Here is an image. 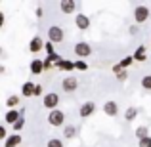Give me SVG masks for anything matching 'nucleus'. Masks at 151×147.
Masks as SVG:
<instances>
[{"label": "nucleus", "mask_w": 151, "mask_h": 147, "mask_svg": "<svg viewBox=\"0 0 151 147\" xmlns=\"http://www.w3.org/2000/svg\"><path fill=\"white\" fill-rule=\"evenodd\" d=\"M63 38H65V33H63V29L59 25H52L48 29V42L59 44V42H63Z\"/></svg>", "instance_id": "obj_1"}, {"label": "nucleus", "mask_w": 151, "mask_h": 147, "mask_svg": "<svg viewBox=\"0 0 151 147\" xmlns=\"http://www.w3.org/2000/svg\"><path fill=\"white\" fill-rule=\"evenodd\" d=\"M48 122L50 126H65V113L61 109H54L48 115Z\"/></svg>", "instance_id": "obj_2"}, {"label": "nucleus", "mask_w": 151, "mask_h": 147, "mask_svg": "<svg viewBox=\"0 0 151 147\" xmlns=\"http://www.w3.org/2000/svg\"><path fill=\"white\" fill-rule=\"evenodd\" d=\"M42 105H44L48 111L58 109V105H59V96H58L55 92H48L44 98H42Z\"/></svg>", "instance_id": "obj_3"}, {"label": "nucleus", "mask_w": 151, "mask_h": 147, "mask_svg": "<svg viewBox=\"0 0 151 147\" xmlns=\"http://www.w3.org/2000/svg\"><path fill=\"white\" fill-rule=\"evenodd\" d=\"M149 8L147 6H136L134 8V21L136 23H144V21H147L149 19Z\"/></svg>", "instance_id": "obj_4"}, {"label": "nucleus", "mask_w": 151, "mask_h": 147, "mask_svg": "<svg viewBox=\"0 0 151 147\" xmlns=\"http://www.w3.org/2000/svg\"><path fill=\"white\" fill-rule=\"evenodd\" d=\"M77 88H78V80L73 77V75H69V77L63 78V82H61V90H63V92L71 94V92H75Z\"/></svg>", "instance_id": "obj_5"}, {"label": "nucleus", "mask_w": 151, "mask_h": 147, "mask_svg": "<svg viewBox=\"0 0 151 147\" xmlns=\"http://www.w3.org/2000/svg\"><path fill=\"white\" fill-rule=\"evenodd\" d=\"M92 54V46L88 42H77L75 44V55L77 57H88Z\"/></svg>", "instance_id": "obj_6"}, {"label": "nucleus", "mask_w": 151, "mask_h": 147, "mask_svg": "<svg viewBox=\"0 0 151 147\" xmlns=\"http://www.w3.org/2000/svg\"><path fill=\"white\" fill-rule=\"evenodd\" d=\"M75 25H77V29H81V31H88L90 29V17L86 14H77Z\"/></svg>", "instance_id": "obj_7"}, {"label": "nucleus", "mask_w": 151, "mask_h": 147, "mask_svg": "<svg viewBox=\"0 0 151 147\" xmlns=\"http://www.w3.org/2000/svg\"><path fill=\"white\" fill-rule=\"evenodd\" d=\"M94 111H96V103L94 101H86L81 105V109H78V115H81L82 118H88L90 115H94Z\"/></svg>", "instance_id": "obj_8"}, {"label": "nucleus", "mask_w": 151, "mask_h": 147, "mask_svg": "<svg viewBox=\"0 0 151 147\" xmlns=\"http://www.w3.org/2000/svg\"><path fill=\"white\" fill-rule=\"evenodd\" d=\"M103 113L107 115V117H115V115H119V103L117 101H105L103 103Z\"/></svg>", "instance_id": "obj_9"}, {"label": "nucleus", "mask_w": 151, "mask_h": 147, "mask_svg": "<svg viewBox=\"0 0 151 147\" xmlns=\"http://www.w3.org/2000/svg\"><path fill=\"white\" fill-rule=\"evenodd\" d=\"M19 117H23V109H21V111H17V109H8L4 120H6L8 124H15V122L19 120Z\"/></svg>", "instance_id": "obj_10"}, {"label": "nucleus", "mask_w": 151, "mask_h": 147, "mask_svg": "<svg viewBox=\"0 0 151 147\" xmlns=\"http://www.w3.org/2000/svg\"><path fill=\"white\" fill-rule=\"evenodd\" d=\"M42 48H44L42 37H35L33 40L29 42V52H31V54H38V52H42Z\"/></svg>", "instance_id": "obj_11"}, {"label": "nucleus", "mask_w": 151, "mask_h": 147, "mask_svg": "<svg viewBox=\"0 0 151 147\" xmlns=\"http://www.w3.org/2000/svg\"><path fill=\"white\" fill-rule=\"evenodd\" d=\"M59 8H61L63 14H73L75 8H77V2H75V0H61V2H59Z\"/></svg>", "instance_id": "obj_12"}, {"label": "nucleus", "mask_w": 151, "mask_h": 147, "mask_svg": "<svg viewBox=\"0 0 151 147\" xmlns=\"http://www.w3.org/2000/svg\"><path fill=\"white\" fill-rule=\"evenodd\" d=\"M19 143H21V136L19 134H12V136H8L4 140V147H19Z\"/></svg>", "instance_id": "obj_13"}, {"label": "nucleus", "mask_w": 151, "mask_h": 147, "mask_svg": "<svg viewBox=\"0 0 151 147\" xmlns=\"http://www.w3.org/2000/svg\"><path fill=\"white\" fill-rule=\"evenodd\" d=\"M55 67H58L59 71H73L75 69V61H71V59H61L59 63H55Z\"/></svg>", "instance_id": "obj_14"}, {"label": "nucleus", "mask_w": 151, "mask_h": 147, "mask_svg": "<svg viewBox=\"0 0 151 147\" xmlns=\"http://www.w3.org/2000/svg\"><path fill=\"white\" fill-rule=\"evenodd\" d=\"M29 69H31V73L33 75H42V59H33L31 61V65H29Z\"/></svg>", "instance_id": "obj_15"}, {"label": "nucleus", "mask_w": 151, "mask_h": 147, "mask_svg": "<svg viewBox=\"0 0 151 147\" xmlns=\"http://www.w3.org/2000/svg\"><path fill=\"white\" fill-rule=\"evenodd\" d=\"M33 90H35V84L27 80L25 84L21 86V96H23V98H31V96H33Z\"/></svg>", "instance_id": "obj_16"}, {"label": "nucleus", "mask_w": 151, "mask_h": 147, "mask_svg": "<svg viewBox=\"0 0 151 147\" xmlns=\"http://www.w3.org/2000/svg\"><path fill=\"white\" fill-rule=\"evenodd\" d=\"M75 136H77V126L67 124L65 128H63V138H67V140H73Z\"/></svg>", "instance_id": "obj_17"}, {"label": "nucleus", "mask_w": 151, "mask_h": 147, "mask_svg": "<svg viewBox=\"0 0 151 147\" xmlns=\"http://www.w3.org/2000/svg\"><path fill=\"white\" fill-rule=\"evenodd\" d=\"M134 61H145V46H140L136 52H134Z\"/></svg>", "instance_id": "obj_18"}, {"label": "nucleus", "mask_w": 151, "mask_h": 147, "mask_svg": "<svg viewBox=\"0 0 151 147\" xmlns=\"http://www.w3.org/2000/svg\"><path fill=\"white\" fill-rule=\"evenodd\" d=\"M136 117H138V109H134V107H128V109H126V113H124V120L132 122Z\"/></svg>", "instance_id": "obj_19"}, {"label": "nucleus", "mask_w": 151, "mask_h": 147, "mask_svg": "<svg viewBox=\"0 0 151 147\" xmlns=\"http://www.w3.org/2000/svg\"><path fill=\"white\" fill-rule=\"evenodd\" d=\"M17 105H19V96H10L6 99V107L8 109H15Z\"/></svg>", "instance_id": "obj_20"}, {"label": "nucleus", "mask_w": 151, "mask_h": 147, "mask_svg": "<svg viewBox=\"0 0 151 147\" xmlns=\"http://www.w3.org/2000/svg\"><path fill=\"white\" fill-rule=\"evenodd\" d=\"M132 63H134V57H132V55H126V57H122L121 61L117 63V65L121 67V69H126V67H130Z\"/></svg>", "instance_id": "obj_21"}, {"label": "nucleus", "mask_w": 151, "mask_h": 147, "mask_svg": "<svg viewBox=\"0 0 151 147\" xmlns=\"http://www.w3.org/2000/svg\"><path fill=\"white\" fill-rule=\"evenodd\" d=\"M136 136H138V140H142V138H147V136H149V130L145 128V126H140V128L136 130Z\"/></svg>", "instance_id": "obj_22"}, {"label": "nucleus", "mask_w": 151, "mask_h": 147, "mask_svg": "<svg viewBox=\"0 0 151 147\" xmlns=\"http://www.w3.org/2000/svg\"><path fill=\"white\" fill-rule=\"evenodd\" d=\"M46 147H63V141L59 140V138H52V140H48Z\"/></svg>", "instance_id": "obj_23"}, {"label": "nucleus", "mask_w": 151, "mask_h": 147, "mask_svg": "<svg viewBox=\"0 0 151 147\" xmlns=\"http://www.w3.org/2000/svg\"><path fill=\"white\" fill-rule=\"evenodd\" d=\"M23 126H25V118H23V117H19V120L15 122V124H12V128H14V130H15V134H17L19 130L23 128Z\"/></svg>", "instance_id": "obj_24"}, {"label": "nucleus", "mask_w": 151, "mask_h": 147, "mask_svg": "<svg viewBox=\"0 0 151 147\" xmlns=\"http://www.w3.org/2000/svg\"><path fill=\"white\" fill-rule=\"evenodd\" d=\"M142 86H144L145 90H151V75H145V77L142 78Z\"/></svg>", "instance_id": "obj_25"}, {"label": "nucleus", "mask_w": 151, "mask_h": 147, "mask_svg": "<svg viewBox=\"0 0 151 147\" xmlns=\"http://www.w3.org/2000/svg\"><path fill=\"white\" fill-rule=\"evenodd\" d=\"M75 69H78V71H86V69H88V63L82 61V59H78V61H75Z\"/></svg>", "instance_id": "obj_26"}, {"label": "nucleus", "mask_w": 151, "mask_h": 147, "mask_svg": "<svg viewBox=\"0 0 151 147\" xmlns=\"http://www.w3.org/2000/svg\"><path fill=\"white\" fill-rule=\"evenodd\" d=\"M138 145H140V147H151V136H147V138H142Z\"/></svg>", "instance_id": "obj_27"}, {"label": "nucleus", "mask_w": 151, "mask_h": 147, "mask_svg": "<svg viewBox=\"0 0 151 147\" xmlns=\"http://www.w3.org/2000/svg\"><path fill=\"white\" fill-rule=\"evenodd\" d=\"M44 50H46V54H48V55L55 54V50H54V44H52V42H44Z\"/></svg>", "instance_id": "obj_28"}, {"label": "nucleus", "mask_w": 151, "mask_h": 147, "mask_svg": "<svg viewBox=\"0 0 151 147\" xmlns=\"http://www.w3.org/2000/svg\"><path fill=\"white\" fill-rule=\"evenodd\" d=\"M6 138H8V130H6V126H2V124H0V141H2V140H6Z\"/></svg>", "instance_id": "obj_29"}, {"label": "nucleus", "mask_w": 151, "mask_h": 147, "mask_svg": "<svg viewBox=\"0 0 151 147\" xmlns=\"http://www.w3.org/2000/svg\"><path fill=\"white\" fill-rule=\"evenodd\" d=\"M33 96H42V86H40V84H35V90H33Z\"/></svg>", "instance_id": "obj_30"}, {"label": "nucleus", "mask_w": 151, "mask_h": 147, "mask_svg": "<svg viewBox=\"0 0 151 147\" xmlns=\"http://www.w3.org/2000/svg\"><path fill=\"white\" fill-rule=\"evenodd\" d=\"M117 78H119V80H124V78H126V73H124V71H121V73L117 75Z\"/></svg>", "instance_id": "obj_31"}, {"label": "nucleus", "mask_w": 151, "mask_h": 147, "mask_svg": "<svg viewBox=\"0 0 151 147\" xmlns=\"http://www.w3.org/2000/svg\"><path fill=\"white\" fill-rule=\"evenodd\" d=\"M2 23H4V14H0V27H2Z\"/></svg>", "instance_id": "obj_32"}, {"label": "nucleus", "mask_w": 151, "mask_h": 147, "mask_svg": "<svg viewBox=\"0 0 151 147\" xmlns=\"http://www.w3.org/2000/svg\"><path fill=\"white\" fill-rule=\"evenodd\" d=\"M4 71H6V69H4V65H0V75H2Z\"/></svg>", "instance_id": "obj_33"}, {"label": "nucleus", "mask_w": 151, "mask_h": 147, "mask_svg": "<svg viewBox=\"0 0 151 147\" xmlns=\"http://www.w3.org/2000/svg\"><path fill=\"white\" fill-rule=\"evenodd\" d=\"M149 21H151V14H149Z\"/></svg>", "instance_id": "obj_34"}, {"label": "nucleus", "mask_w": 151, "mask_h": 147, "mask_svg": "<svg viewBox=\"0 0 151 147\" xmlns=\"http://www.w3.org/2000/svg\"><path fill=\"white\" fill-rule=\"evenodd\" d=\"M0 54H2V48H0Z\"/></svg>", "instance_id": "obj_35"}]
</instances>
